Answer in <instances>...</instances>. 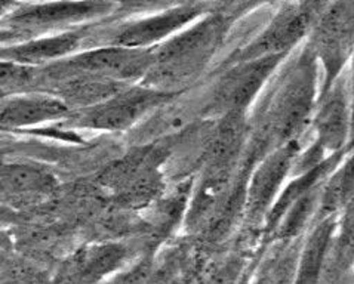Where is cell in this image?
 Masks as SVG:
<instances>
[{"mask_svg": "<svg viewBox=\"0 0 354 284\" xmlns=\"http://www.w3.org/2000/svg\"><path fill=\"white\" fill-rule=\"evenodd\" d=\"M176 93H165L138 83L79 114V124L101 131H131Z\"/></svg>", "mask_w": 354, "mask_h": 284, "instance_id": "5b68a950", "label": "cell"}, {"mask_svg": "<svg viewBox=\"0 0 354 284\" xmlns=\"http://www.w3.org/2000/svg\"><path fill=\"white\" fill-rule=\"evenodd\" d=\"M128 258V249L119 243L82 247L70 255L49 284H100Z\"/></svg>", "mask_w": 354, "mask_h": 284, "instance_id": "30bf717a", "label": "cell"}, {"mask_svg": "<svg viewBox=\"0 0 354 284\" xmlns=\"http://www.w3.org/2000/svg\"><path fill=\"white\" fill-rule=\"evenodd\" d=\"M209 119L205 89H187L165 101L131 129L133 146L169 141L189 131L196 123Z\"/></svg>", "mask_w": 354, "mask_h": 284, "instance_id": "277c9868", "label": "cell"}, {"mask_svg": "<svg viewBox=\"0 0 354 284\" xmlns=\"http://www.w3.org/2000/svg\"><path fill=\"white\" fill-rule=\"evenodd\" d=\"M354 198V146L335 166L322 188L319 219L330 218L341 214Z\"/></svg>", "mask_w": 354, "mask_h": 284, "instance_id": "5bb4252c", "label": "cell"}, {"mask_svg": "<svg viewBox=\"0 0 354 284\" xmlns=\"http://www.w3.org/2000/svg\"><path fill=\"white\" fill-rule=\"evenodd\" d=\"M304 138L289 142L259 160L249 173L246 187L245 220L258 224L266 219L279 193L292 175L297 155Z\"/></svg>", "mask_w": 354, "mask_h": 284, "instance_id": "52a82bcc", "label": "cell"}, {"mask_svg": "<svg viewBox=\"0 0 354 284\" xmlns=\"http://www.w3.org/2000/svg\"><path fill=\"white\" fill-rule=\"evenodd\" d=\"M68 107L55 97H19L0 105V126H27L62 117Z\"/></svg>", "mask_w": 354, "mask_h": 284, "instance_id": "4fadbf2b", "label": "cell"}, {"mask_svg": "<svg viewBox=\"0 0 354 284\" xmlns=\"http://www.w3.org/2000/svg\"><path fill=\"white\" fill-rule=\"evenodd\" d=\"M45 274L28 261H14L0 276V284H44Z\"/></svg>", "mask_w": 354, "mask_h": 284, "instance_id": "e0dca14e", "label": "cell"}, {"mask_svg": "<svg viewBox=\"0 0 354 284\" xmlns=\"http://www.w3.org/2000/svg\"><path fill=\"white\" fill-rule=\"evenodd\" d=\"M322 76L311 50L299 55L267 83L249 111L245 166L252 167L289 142L303 140L320 97Z\"/></svg>", "mask_w": 354, "mask_h": 284, "instance_id": "6da1fadb", "label": "cell"}, {"mask_svg": "<svg viewBox=\"0 0 354 284\" xmlns=\"http://www.w3.org/2000/svg\"><path fill=\"white\" fill-rule=\"evenodd\" d=\"M285 57L230 62L205 89L209 119L227 114H249Z\"/></svg>", "mask_w": 354, "mask_h": 284, "instance_id": "3957f363", "label": "cell"}, {"mask_svg": "<svg viewBox=\"0 0 354 284\" xmlns=\"http://www.w3.org/2000/svg\"><path fill=\"white\" fill-rule=\"evenodd\" d=\"M55 180L48 171L30 164H0V196L12 202H33L49 196Z\"/></svg>", "mask_w": 354, "mask_h": 284, "instance_id": "8fae6325", "label": "cell"}, {"mask_svg": "<svg viewBox=\"0 0 354 284\" xmlns=\"http://www.w3.org/2000/svg\"><path fill=\"white\" fill-rule=\"evenodd\" d=\"M153 62L154 50L151 49L119 46L88 52L68 62H62V66L118 82L122 85H132V82L144 80Z\"/></svg>", "mask_w": 354, "mask_h": 284, "instance_id": "9c48e42d", "label": "cell"}, {"mask_svg": "<svg viewBox=\"0 0 354 284\" xmlns=\"http://www.w3.org/2000/svg\"><path fill=\"white\" fill-rule=\"evenodd\" d=\"M310 129L313 141L326 155L350 149L351 138V93L350 80L344 73L320 92Z\"/></svg>", "mask_w": 354, "mask_h": 284, "instance_id": "ba28073f", "label": "cell"}, {"mask_svg": "<svg viewBox=\"0 0 354 284\" xmlns=\"http://www.w3.org/2000/svg\"><path fill=\"white\" fill-rule=\"evenodd\" d=\"M76 46V37L64 36L50 40H41L37 44L18 48L14 50L12 55L18 61H44L49 58H55L58 55L66 54L70 49Z\"/></svg>", "mask_w": 354, "mask_h": 284, "instance_id": "9a60e30c", "label": "cell"}, {"mask_svg": "<svg viewBox=\"0 0 354 284\" xmlns=\"http://www.w3.org/2000/svg\"><path fill=\"white\" fill-rule=\"evenodd\" d=\"M197 15H199V8L196 6L176 8L158 17L144 19L141 23L127 27L120 31L116 41L119 46L145 48L147 45L154 44V41L169 36L175 30L181 28Z\"/></svg>", "mask_w": 354, "mask_h": 284, "instance_id": "7c38bea8", "label": "cell"}, {"mask_svg": "<svg viewBox=\"0 0 354 284\" xmlns=\"http://www.w3.org/2000/svg\"><path fill=\"white\" fill-rule=\"evenodd\" d=\"M85 12H91V8L86 5H54L27 10L24 15L18 17V21L27 26H41L57 23V21H66L73 17L85 15Z\"/></svg>", "mask_w": 354, "mask_h": 284, "instance_id": "2e32d148", "label": "cell"}, {"mask_svg": "<svg viewBox=\"0 0 354 284\" xmlns=\"http://www.w3.org/2000/svg\"><path fill=\"white\" fill-rule=\"evenodd\" d=\"M354 46V0H337L322 18L311 48L320 68V92L342 73Z\"/></svg>", "mask_w": 354, "mask_h": 284, "instance_id": "8992f818", "label": "cell"}, {"mask_svg": "<svg viewBox=\"0 0 354 284\" xmlns=\"http://www.w3.org/2000/svg\"><path fill=\"white\" fill-rule=\"evenodd\" d=\"M224 17H209L154 50V62L142 85L165 93L192 89L209 66L225 33Z\"/></svg>", "mask_w": 354, "mask_h": 284, "instance_id": "7a4b0ae2", "label": "cell"}]
</instances>
